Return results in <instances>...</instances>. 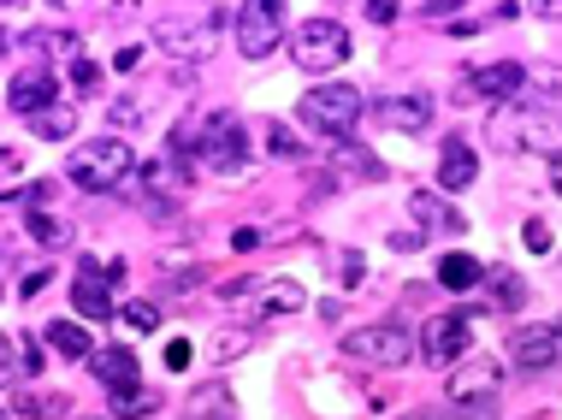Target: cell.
Instances as JSON below:
<instances>
[{
  "mask_svg": "<svg viewBox=\"0 0 562 420\" xmlns=\"http://www.w3.org/2000/svg\"><path fill=\"white\" fill-rule=\"evenodd\" d=\"M296 118L314 130V137L349 143V137H356V125L368 118V95H361L356 83H321V89H308V95L296 101Z\"/></svg>",
  "mask_w": 562,
  "mask_h": 420,
  "instance_id": "6da1fadb",
  "label": "cell"
},
{
  "mask_svg": "<svg viewBox=\"0 0 562 420\" xmlns=\"http://www.w3.org/2000/svg\"><path fill=\"white\" fill-rule=\"evenodd\" d=\"M485 143L504 148V155H557V125L544 113V101H527V107H497L485 118Z\"/></svg>",
  "mask_w": 562,
  "mask_h": 420,
  "instance_id": "7a4b0ae2",
  "label": "cell"
},
{
  "mask_svg": "<svg viewBox=\"0 0 562 420\" xmlns=\"http://www.w3.org/2000/svg\"><path fill=\"white\" fill-rule=\"evenodd\" d=\"M225 19L237 24V12L207 7V12H178V19H155V42L178 59V66H207V59H214V48H220V24H225Z\"/></svg>",
  "mask_w": 562,
  "mask_h": 420,
  "instance_id": "3957f363",
  "label": "cell"
},
{
  "mask_svg": "<svg viewBox=\"0 0 562 420\" xmlns=\"http://www.w3.org/2000/svg\"><path fill=\"white\" fill-rule=\"evenodd\" d=\"M143 167H136V155H131V143H119V137H89L78 155L66 160V178L78 190H89V196H101V190H119L125 178H136Z\"/></svg>",
  "mask_w": 562,
  "mask_h": 420,
  "instance_id": "277c9868",
  "label": "cell"
},
{
  "mask_svg": "<svg viewBox=\"0 0 562 420\" xmlns=\"http://www.w3.org/2000/svg\"><path fill=\"white\" fill-rule=\"evenodd\" d=\"M291 54H296V66L308 71V78H326V71H338L349 59V30L338 19H308L296 30Z\"/></svg>",
  "mask_w": 562,
  "mask_h": 420,
  "instance_id": "5b68a950",
  "label": "cell"
},
{
  "mask_svg": "<svg viewBox=\"0 0 562 420\" xmlns=\"http://www.w3.org/2000/svg\"><path fill=\"white\" fill-rule=\"evenodd\" d=\"M420 343L403 332V326H361V332H349L344 338V355L349 362H361V367H403L408 355H415Z\"/></svg>",
  "mask_w": 562,
  "mask_h": 420,
  "instance_id": "8992f818",
  "label": "cell"
},
{
  "mask_svg": "<svg viewBox=\"0 0 562 420\" xmlns=\"http://www.w3.org/2000/svg\"><path fill=\"white\" fill-rule=\"evenodd\" d=\"M504 391V362L497 355H468L462 367H450V402L456 409H485Z\"/></svg>",
  "mask_w": 562,
  "mask_h": 420,
  "instance_id": "52a82bcc",
  "label": "cell"
},
{
  "mask_svg": "<svg viewBox=\"0 0 562 420\" xmlns=\"http://www.w3.org/2000/svg\"><path fill=\"white\" fill-rule=\"evenodd\" d=\"M284 42V7L279 0H249L237 7V48L249 59H267Z\"/></svg>",
  "mask_w": 562,
  "mask_h": 420,
  "instance_id": "ba28073f",
  "label": "cell"
},
{
  "mask_svg": "<svg viewBox=\"0 0 562 420\" xmlns=\"http://www.w3.org/2000/svg\"><path fill=\"white\" fill-rule=\"evenodd\" d=\"M527 89V66L521 59H492V66H480V71H468V78H456V101H480V95H492V101H509Z\"/></svg>",
  "mask_w": 562,
  "mask_h": 420,
  "instance_id": "9c48e42d",
  "label": "cell"
},
{
  "mask_svg": "<svg viewBox=\"0 0 562 420\" xmlns=\"http://www.w3.org/2000/svg\"><path fill=\"white\" fill-rule=\"evenodd\" d=\"M468 350H474V332H468L462 314H438V320L420 326V355H427L432 367H462Z\"/></svg>",
  "mask_w": 562,
  "mask_h": 420,
  "instance_id": "30bf717a",
  "label": "cell"
},
{
  "mask_svg": "<svg viewBox=\"0 0 562 420\" xmlns=\"http://www.w3.org/2000/svg\"><path fill=\"white\" fill-rule=\"evenodd\" d=\"M202 160L214 172H243V160H249V148H243V118L237 113H214L202 125Z\"/></svg>",
  "mask_w": 562,
  "mask_h": 420,
  "instance_id": "8fae6325",
  "label": "cell"
},
{
  "mask_svg": "<svg viewBox=\"0 0 562 420\" xmlns=\"http://www.w3.org/2000/svg\"><path fill=\"white\" fill-rule=\"evenodd\" d=\"M557 355H562L557 326H527V332L509 338V367H521V373H544Z\"/></svg>",
  "mask_w": 562,
  "mask_h": 420,
  "instance_id": "7c38bea8",
  "label": "cell"
},
{
  "mask_svg": "<svg viewBox=\"0 0 562 420\" xmlns=\"http://www.w3.org/2000/svg\"><path fill=\"white\" fill-rule=\"evenodd\" d=\"M54 101H59V89H54V71H48V66L19 71V78H12V89H7V107L19 113V118H36L42 107H54Z\"/></svg>",
  "mask_w": 562,
  "mask_h": 420,
  "instance_id": "4fadbf2b",
  "label": "cell"
},
{
  "mask_svg": "<svg viewBox=\"0 0 562 420\" xmlns=\"http://www.w3.org/2000/svg\"><path fill=\"white\" fill-rule=\"evenodd\" d=\"M373 113L385 118L391 130H408V137H420V130L432 125V95H427V89H415V95H385Z\"/></svg>",
  "mask_w": 562,
  "mask_h": 420,
  "instance_id": "5bb4252c",
  "label": "cell"
},
{
  "mask_svg": "<svg viewBox=\"0 0 562 420\" xmlns=\"http://www.w3.org/2000/svg\"><path fill=\"white\" fill-rule=\"evenodd\" d=\"M71 296H78V314L83 320H113V296H108V273H101V261H83L78 266V284H71Z\"/></svg>",
  "mask_w": 562,
  "mask_h": 420,
  "instance_id": "9a60e30c",
  "label": "cell"
},
{
  "mask_svg": "<svg viewBox=\"0 0 562 420\" xmlns=\"http://www.w3.org/2000/svg\"><path fill=\"white\" fill-rule=\"evenodd\" d=\"M184 167H178V160H148L143 172H136V184L148 190V202L143 207H172V196H184Z\"/></svg>",
  "mask_w": 562,
  "mask_h": 420,
  "instance_id": "2e32d148",
  "label": "cell"
},
{
  "mask_svg": "<svg viewBox=\"0 0 562 420\" xmlns=\"http://www.w3.org/2000/svg\"><path fill=\"white\" fill-rule=\"evenodd\" d=\"M338 178L344 184H385L391 167L373 155V148H344V155L331 160V184H338Z\"/></svg>",
  "mask_w": 562,
  "mask_h": 420,
  "instance_id": "e0dca14e",
  "label": "cell"
},
{
  "mask_svg": "<svg viewBox=\"0 0 562 420\" xmlns=\"http://www.w3.org/2000/svg\"><path fill=\"white\" fill-rule=\"evenodd\" d=\"M24 225H30V237H36L42 249H71L78 243V225L59 214V207H24Z\"/></svg>",
  "mask_w": 562,
  "mask_h": 420,
  "instance_id": "ac0fdd59",
  "label": "cell"
},
{
  "mask_svg": "<svg viewBox=\"0 0 562 420\" xmlns=\"http://www.w3.org/2000/svg\"><path fill=\"white\" fill-rule=\"evenodd\" d=\"M474 178H480V160H474V148H468L462 137H456V143H445V155H438V190H450V196H456V190H468Z\"/></svg>",
  "mask_w": 562,
  "mask_h": 420,
  "instance_id": "d6986e66",
  "label": "cell"
},
{
  "mask_svg": "<svg viewBox=\"0 0 562 420\" xmlns=\"http://www.w3.org/2000/svg\"><path fill=\"white\" fill-rule=\"evenodd\" d=\"M95 379L108 385V391H131V385H143V367H136V350H95Z\"/></svg>",
  "mask_w": 562,
  "mask_h": 420,
  "instance_id": "ffe728a7",
  "label": "cell"
},
{
  "mask_svg": "<svg viewBox=\"0 0 562 420\" xmlns=\"http://www.w3.org/2000/svg\"><path fill=\"white\" fill-rule=\"evenodd\" d=\"M42 343H48V350H59V355H71V362H95V350H101V343L89 338L78 320H54L48 332H42Z\"/></svg>",
  "mask_w": 562,
  "mask_h": 420,
  "instance_id": "44dd1931",
  "label": "cell"
},
{
  "mask_svg": "<svg viewBox=\"0 0 562 420\" xmlns=\"http://www.w3.org/2000/svg\"><path fill=\"white\" fill-rule=\"evenodd\" d=\"M408 214H415V231H462V214H450L438 196H427V190H415V202H408Z\"/></svg>",
  "mask_w": 562,
  "mask_h": 420,
  "instance_id": "7402d4cb",
  "label": "cell"
},
{
  "mask_svg": "<svg viewBox=\"0 0 562 420\" xmlns=\"http://www.w3.org/2000/svg\"><path fill=\"white\" fill-rule=\"evenodd\" d=\"M190 420H232V385H220V379H207V385H195V397H190Z\"/></svg>",
  "mask_w": 562,
  "mask_h": 420,
  "instance_id": "603a6c76",
  "label": "cell"
},
{
  "mask_svg": "<svg viewBox=\"0 0 562 420\" xmlns=\"http://www.w3.org/2000/svg\"><path fill=\"white\" fill-rule=\"evenodd\" d=\"M485 279L492 273H485L474 254H445V261H438V284H445V291H474V284H485Z\"/></svg>",
  "mask_w": 562,
  "mask_h": 420,
  "instance_id": "cb8c5ba5",
  "label": "cell"
},
{
  "mask_svg": "<svg viewBox=\"0 0 562 420\" xmlns=\"http://www.w3.org/2000/svg\"><path fill=\"white\" fill-rule=\"evenodd\" d=\"M30 125H36V137H48V143H66L71 130H78V107H71L66 95H59L54 107H42L36 118H30Z\"/></svg>",
  "mask_w": 562,
  "mask_h": 420,
  "instance_id": "d4e9b609",
  "label": "cell"
},
{
  "mask_svg": "<svg viewBox=\"0 0 562 420\" xmlns=\"http://www.w3.org/2000/svg\"><path fill=\"white\" fill-rule=\"evenodd\" d=\"M30 48H36V66L42 59H66V66L83 59V42L71 36V30H42V36H30Z\"/></svg>",
  "mask_w": 562,
  "mask_h": 420,
  "instance_id": "484cf974",
  "label": "cell"
},
{
  "mask_svg": "<svg viewBox=\"0 0 562 420\" xmlns=\"http://www.w3.org/2000/svg\"><path fill=\"white\" fill-rule=\"evenodd\" d=\"M485 296H492L485 308L515 314V308H527V279H515V273H492V279H485Z\"/></svg>",
  "mask_w": 562,
  "mask_h": 420,
  "instance_id": "4316f807",
  "label": "cell"
},
{
  "mask_svg": "<svg viewBox=\"0 0 562 420\" xmlns=\"http://www.w3.org/2000/svg\"><path fill=\"white\" fill-rule=\"evenodd\" d=\"M261 296H267V314H302L308 308V291H302L296 279H267Z\"/></svg>",
  "mask_w": 562,
  "mask_h": 420,
  "instance_id": "83f0119b",
  "label": "cell"
},
{
  "mask_svg": "<svg viewBox=\"0 0 562 420\" xmlns=\"http://www.w3.org/2000/svg\"><path fill=\"white\" fill-rule=\"evenodd\" d=\"M7 373H12V379H19V373H30V379H42V350H36L30 338H19V332L7 338Z\"/></svg>",
  "mask_w": 562,
  "mask_h": 420,
  "instance_id": "f1b7e54d",
  "label": "cell"
},
{
  "mask_svg": "<svg viewBox=\"0 0 562 420\" xmlns=\"http://www.w3.org/2000/svg\"><path fill=\"white\" fill-rule=\"evenodd\" d=\"M12 415L54 420V415H66V397H59V391H30V397H12Z\"/></svg>",
  "mask_w": 562,
  "mask_h": 420,
  "instance_id": "f546056e",
  "label": "cell"
},
{
  "mask_svg": "<svg viewBox=\"0 0 562 420\" xmlns=\"http://www.w3.org/2000/svg\"><path fill=\"white\" fill-rule=\"evenodd\" d=\"M160 409V391H148V385H131V391H113V415H155Z\"/></svg>",
  "mask_w": 562,
  "mask_h": 420,
  "instance_id": "4dcf8cb0",
  "label": "cell"
},
{
  "mask_svg": "<svg viewBox=\"0 0 562 420\" xmlns=\"http://www.w3.org/2000/svg\"><path fill=\"white\" fill-rule=\"evenodd\" d=\"M195 279H202V266H195L190 254L184 261H178V254H160V284H178V291H184V284H195Z\"/></svg>",
  "mask_w": 562,
  "mask_h": 420,
  "instance_id": "1f68e13d",
  "label": "cell"
},
{
  "mask_svg": "<svg viewBox=\"0 0 562 420\" xmlns=\"http://www.w3.org/2000/svg\"><path fill=\"white\" fill-rule=\"evenodd\" d=\"M0 172H7V196L19 202L24 190H19V178H24V160H19V148H7V155H0Z\"/></svg>",
  "mask_w": 562,
  "mask_h": 420,
  "instance_id": "d6a6232c",
  "label": "cell"
},
{
  "mask_svg": "<svg viewBox=\"0 0 562 420\" xmlns=\"http://www.w3.org/2000/svg\"><path fill=\"white\" fill-rule=\"evenodd\" d=\"M267 148H272V155H284V160H296V155H302V143H296L284 125H272V130H267Z\"/></svg>",
  "mask_w": 562,
  "mask_h": 420,
  "instance_id": "836d02e7",
  "label": "cell"
},
{
  "mask_svg": "<svg viewBox=\"0 0 562 420\" xmlns=\"http://www.w3.org/2000/svg\"><path fill=\"white\" fill-rule=\"evenodd\" d=\"M125 326H131V332H155V326H160V314L148 308V303H131V308H125Z\"/></svg>",
  "mask_w": 562,
  "mask_h": 420,
  "instance_id": "e575fe53",
  "label": "cell"
},
{
  "mask_svg": "<svg viewBox=\"0 0 562 420\" xmlns=\"http://www.w3.org/2000/svg\"><path fill=\"white\" fill-rule=\"evenodd\" d=\"M71 83H78V95H95V89H101V66L78 59V66H71Z\"/></svg>",
  "mask_w": 562,
  "mask_h": 420,
  "instance_id": "d590c367",
  "label": "cell"
},
{
  "mask_svg": "<svg viewBox=\"0 0 562 420\" xmlns=\"http://www.w3.org/2000/svg\"><path fill=\"white\" fill-rule=\"evenodd\" d=\"M243 350H249V332H220V362H232V355H243Z\"/></svg>",
  "mask_w": 562,
  "mask_h": 420,
  "instance_id": "8d00e7d4",
  "label": "cell"
},
{
  "mask_svg": "<svg viewBox=\"0 0 562 420\" xmlns=\"http://www.w3.org/2000/svg\"><path fill=\"white\" fill-rule=\"evenodd\" d=\"M361 273H368V261L344 249V261H338V279H344V284H361Z\"/></svg>",
  "mask_w": 562,
  "mask_h": 420,
  "instance_id": "74e56055",
  "label": "cell"
},
{
  "mask_svg": "<svg viewBox=\"0 0 562 420\" xmlns=\"http://www.w3.org/2000/svg\"><path fill=\"white\" fill-rule=\"evenodd\" d=\"M166 367H172V373H184V367H190V343H184V338L166 343Z\"/></svg>",
  "mask_w": 562,
  "mask_h": 420,
  "instance_id": "f35d334b",
  "label": "cell"
},
{
  "mask_svg": "<svg viewBox=\"0 0 562 420\" xmlns=\"http://www.w3.org/2000/svg\"><path fill=\"white\" fill-rule=\"evenodd\" d=\"M368 19H373V24H397L403 7H391V0H368Z\"/></svg>",
  "mask_w": 562,
  "mask_h": 420,
  "instance_id": "ab89813d",
  "label": "cell"
},
{
  "mask_svg": "<svg viewBox=\"0 0 562 420\" xmlns=\"http://www.w3.org/2000/svg\"><path fill=\"white\" fill-rule=\"evenodd\" d=\"M108 118H113L119 130H125V125H136V118H143V113H136V107H131V95H125V101H113V113H108Z\"/></svg>",
  "mask_w": 562,
  "mask_h": 420,
  "instance_id": "60d3db41",
  "label": "cell"
},
{
  "mask_svg": "<svg viewBox=\"0 0 562 420\" xmlns=\"http://www.w3.org/2000/svg\"><path fill=\"white\" fill-rule=\"evenodd\" d=\"M48 279H54L48 266H36V273H24V279H19V296H36V291H42V284H48Z\"/></svg>",
  "mask_w": 562,
  "mask_h": 420,
  "instance_id": "b9f144b4",
  "label": "cell"
},
{
  "mask_svg": "<svg viewBox=\"0 0 562 420\" xmlns=\"http://www.w3.org/2000/svg\"><path fill=\"white\" fill-rule=\"evenodd\" d=\"M527 249H551V231H544V219H527Z\"/></svg>",
  "mask_w": 562,
  "mask_h": 420,
  "instance_id": "7bdbcfd3",
  "label": "cell"
},
{
  "mask_svg": "<svg viewBox=\"0 0 562 420\" xmlns=\"http://www.w3.org/2000/svg\"><path fill=\"white\" fill-rule=\"evenodd\" d=\"M113 66H119V71H136V66H143V48H136V42H131V48H119Z\"/></svg>",
  "mask_w": 562,
  "mask_h": 420,
  "instance_id": "ee69618b",
  "label": "cell"
},
{
  "mask_svg": "<svg viewBox=\"0 0 562 420\" xmlns=\"http://www.w3.org/2000/svg\"><path fill=\"white\" fill-rule=\"evenodd\" d=\"M551 190H557V196H562V148H557V155H551Z\"/></svg>",
  "mask_w": 562,
  "mask_h": 420,
  "instance_id": "f6af8a7d",
  "label": "cell"
},
{
  "mask_svg": "<svg viewBox=\"0 0 562 420\" xmlns=\"http://www.w3.org/2000/svg\"><path fill=\"white\" fill-rule=\"evenodd\" d=\"M462 420H497V415H492V409H468Z\"/></svg>",
  "mask_w": 562,
  "mask_h": 420,
  "instance_id": "bcb514c9",
  "label": "cell"
},
{
  "mask_svg": "<svg viewBox=\"0 0 562 420\" xmlns=\"http://www.w3.org/2000/svg\"><path fill=\"white\" fill-rule=\"evenodd\" d=\"M533 420H557V415H551V409H544V415H533Z\"/></svg>",
  "mask_w": 562,
  "mask_h": 420,
  "instance_id": "7dc6e473",
  "label": "cell"
},
{
  "mask_svg": "<svg viewBox=\"0 0 562 420\" xmlns=\"http://www.w3.org/2000/svg\"><path fill=\"white\" fill-rule=\"evenodd\" d=\"M557 338H562V320H557Z\"/></svg>",
  "mask_w": 562,
  "mask_h": 420,
  "instance_id": "c3c4849f",
  "label": "cell"
}]
</instances>
